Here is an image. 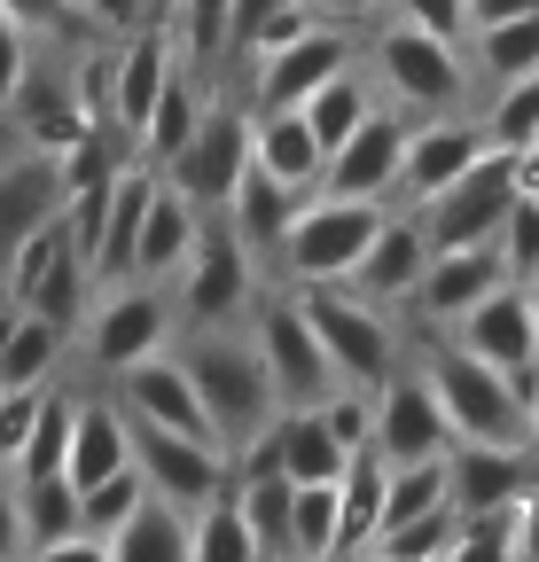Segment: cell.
Returning <instances> with one entry per match:
<instances>
[{
    "instance_id": "obj_1",
    "label": "cell",
    "mask_w": 539,
    "mask_h": 562,
    "mask_svg": "<svg viewBox=\"0 0 539 562\" xmlns=\"http://www.w3.org/2000/svg\"><path fill=\"white\" fill-rule=\"evenodd\" d=\"M180 368H188L195 406H204V422H212V446H220L227 461H235L250 438H266V422L282 414L274 375H266L258 351H250L243 336H227V328H204V336L180 351Z\"/></svg>"
},
{
    "instance_id": "obj_2",
    "label": "cell",
    "mask_w": 539,
    "mask_h": 562,
    "mask_svg": "<svg viewBox=\"0 0 539 562\" xmlns=\"http://www.w3.org/2000/svg\"><path fill=\"white\" fill-rule=\"evenodd\" d=\"M313 336H321V360L336 375V391H375L391 383V360H398V336L383 321V305H368L360 290H345V281H313V290H297Z\"/></svg>"
},
{
    "instance_id": "obj_3",
    "label": "cell",
    "mask_w": 539,
    "mask_h": 562,
    "mask_svg": "<svg viewBox=\"0 0 539 562\" xmlns=\"http://www.w3.org/2000/svg\"><path fill=\"white\" fill-rule=\"evenodd\" d=\"M375 227H383V203L313 188V195L290 211V227H282L274 250H282V266H290L297 290H313V281H352V266H360V250H368Z\"/></svg>"
},
{
    "instance_id": "obj_4",
    "label": "cell",
    "mask_w": 539,
    "mask_h": 562,
    "mask_svg": "<svg viewBox=\"0 0 539 562\" xmlns=\"http://www.w3.org/2000/svg\"><path fill=\"white\" fill-rule=\"evenodd\" d=\"M516 195H524V165L508 149H485L461 180H446L438 195L415 203V227H423L430 250H469V243H493L501 235V220H508Z\"/></svg>"
},
{
    "instance_id": "obj_5",
    "label": "cell",
    "mask_w": 539,
    "mask_h": 562,
    "mask_svg": "<svg viewBox=\"0 0 539 562\" xmlns=\"http://www.w3.org/2000/svg\"><path fill=\"white\" fill-rule=\"evenodd\" d=\"M375 70H383V87L398 94V110L407 117H453L469 102V55L423 24H383L375 32Z\"/></svg>"
},
{
    "instance_id": "obj_6",
    "label": "cell",
    "mask_w": 539,
    "mask_h": 562,
    "mask_svg": "<svg viewBox=\"0 0 539 562\" xmlns=\"http://www.w3.org/2000/svg\"><path fill=\"white\" fill-rule=\"evenodd\" d=\"M0 297L24 305V313H40V321H55V328L87 321V305H94V273H87V258H79L71 227L47 220L40 235H24V243H16V258L0 266Z\"/></svg>"
},
{
    "instance_id": "obj_7",
    "label": "cell",
    "mask_w": 539,
    "mask_h": 562,
    "mask_svg": "<svg viewBox=\"0 0 539 562\" xmlns=\"http://www.w3.org/2000/svg\"><path fill=\"white\" fill-rule=\"evenodd\" d=\"M438 414H446V430L453 438H485V446H524V406L508 398L501 368L485 360H469L461 344H430V368H423Z\"/></svg>"
},
{
    "instance_id": "obj_8",
    "label": "cell",
    "mask_w": 539,
    "mask_h": 562,
    "mask_svg": "<svg viewBox=\"0 0 539 562\" xmlns=\"http://www.w3.org/2000/svg\"><path fill=\"white\" fill-rule=\"evenodd\" d=\"M243 172H250V110L204 102L195 133L180 140V157L165 165V188H180L195 211H227V195H235Z\"/></svg>"
},
{
    "instance_id": "obj_9",
    "label": "cell",
    "mask_w": 539,
    "mask_h": 562,
    "mask_svg": "<svg viewBox=\"0 0 539 562\" xmlns=\"http://www.w3.org/2000/svg\"><path fill=\"white\" fill-rule=\"evenodd\" d=\"M165 344H172V297L157 281H102L94 305H87V360L117 375Z\"/></svg>"
},
{
    "instance_id": "obj_10",
    "label": "cell",
    "mask_w": 539,
    "mask_h": 562,
    "mask_svg": "<svg viewBox=\"0 0 539 562\" xmlns=\"http://www.w3.org/2000/svg\"><path fill=\"white\" fill-rule=\"evenodd\" d=\"M172 281H180V313H188L195 328H227L235 313L258 305V266H250V250H243L227 227H204V235H195V250H188V266H180Z\"/></svg>"
},
{
    "instance_id": "obj_11",
    "label": "cell",
    "mask_w": 539,
    "mask_h": 562,
    "mask_svg": "<svg viewBox=\"0 0 539 562\" xmlns=\"http://www.w3.org/2000/svg\"><path fill=\"white\" fill-rule=\"evenodd\" d=\"M133 469H142L149 501H172L180 516H195L204 501L227 492V453L204 446V438H172V430H149V422H133Z\"/></svg>"
},
{
    "instance_id": "obj_12",
    "label": "cell",
    "mask_w": 539,
    "mask_h": 562,
    "mask_svg": "<svg viewBox=\"0 0 539 562\" xmlns=\"http://www.w3.org/2000/svg\"><path fill=\"white\" fill-rule=\"evenodd\" d=\"M539 476L531 446H485V438H453L446 446V508L461 524L478 516H508L524 501V484Z\"/></svg>"
},
{
    "instance_id": "obj_13",
    "label": "cell",
    "mask_w": 539,
    "mask_h": 562,
    "mask_svg": "<svg viewBox=\"0 0 539 562\" xmlns=\"http://www.w3.org/2000/svg\"><path fill=\"white\" fill-rule=\"evenodd\" d=\"M250 351H258V368L274 375L282 406H321V398L336 391V375H328V360H321V336H313V321H305L297 297L258 305V336H250Z\"/></svg>"
},
{
    "instance_id": "obj_14",
    "label": "cell",
    "mask_w": 539,
    "mask_h": 562,
    "mask_svg": "<svg viewBox=\"0 0 539 562\" xmlns=\"http://www.w3.org/2000/svg\"><path fill=\"white\" fill-rule=\"evenodd\" d=\"M336 70H352V32L345 24H313L305 40L250 55V110H297L305 94H321Z\"/></svg>"
},
{
    "instance_id": "obj_15",
    "label": "cell",
    "mask_w": 539,
    "mask_h": 562,
    "mask_svg": "<svg viewBox=\"0 0 539 562\" xmlns=\"http://www.w3.org/2000/svg\"><path fill=\"white\" fill-rule=\"evenodd\" d=\"M407 110H368L345 140L328 149V165H321V188L328 195H360V203H383V195H398V157H407Z\"/></svg>"
},
{
    "instance_id": "obj_16",
    "label": "cell",
    "mask_w": 539,
    "mask_h": 562,
    "mask_svg": "<svg viewBox=\"0 0 539 562\" xmlns=\"http://www.w3.org/2000/svg\"><path fill=\"white\" fill-rule=\"evenodd\" d=\"M446 446H453V430H446V414H438V398H430V383H423V375H391V383H375L368 453H375L383 469L438 461Z\"/></svg>"
},
{
    "instance_id": "obj_17",
    "label": "cell",
    "mask_w": 539,
    "mask_h": 562,
    "mask_svg": "<svg viewBox=\"0 0 539 562\" xmlns=\"http://www.w3.org/2000/svg\"><path fill=\"white\" fill-rule=\"evenodd\" d=\"M117 406H125V422H149V430L212 446V422H204V406H195V383L180 368V351H149V360L117 368Z\"/></svg>"
},
{
    "instance_id": "obj_18",
    "label": "cell",
    "mask_w": 539,
    "mask_h": 562,
    "mask_svg": "<svg viewBox=\"0 0 539 562\" xmlns=\"http://www.w3.org/2000/svg\"><path fill=\"white\" fill-rule=\"evenodd\" d=\"M446 344H461L469 360H485V368H531L539 360V328H531L524 281H501L493 297H478L469 313H453L446 321Z\"/></svg>"
},
{
    "instance_id": "obj_19",
    "label": "cell",
    "mask_w": 539,
    "mask_h": 562,
    "mask_svg": "<svg viewBox=\"0 0 539 562\" xmlns=\"http://www.w3.org/2000/svg\"><path fill=\"white\" fill-rule=\"evenodd\" d=\"M16 125H24V149H40V157H63L79 133H94L102 117H94V102H87V79L79 70H24V87H16Z\"/></svg>"
},
{
    "instance_id": "obj_20",
    "label": "cell",
    "mask_w": 539,
    "mask_h": 562,
    "mask_svg": "<svg viewBox=\"0 0 539 562\" xmlns=\"http://www.w3.org/2000/svg\"><path fill=\"white\" fill-rule=\"evenodd\" d=\"M423 266H430V243L415 227V211H398V220L383 211V227L368 235V250H360V266H352L345 290H360L368 305H398V297H415Z\"/></svg>"
},
{
    "instance_id": "obj_21",
    "label": "cell",
    "mask_w": 539,
    "mask_h": 562,
    "mask_svg": "<svg viewBox=\"0 0 539 562\" xmlns=\"http://www.w3.org/2000/svg\"><path fill=\"white\" fill-rule=\"evenodd\" d=\"M485 157V133L478 125H461V117H423L407 125V157H398V195H438L446 180H461L469 165Z\"/></svg>"
},
{
    "instance_id": "obj_22",
    "label": "cell",
    "mask_w": 539,
    "mask_h": 562,
    "mask_svg": "<svg viewBox=\"0 0 539 562\" xmlns=\"http://www.w3.org/2000/svg\"><path fill=\"white\" fill-rule=\"evenodd\" d=\"M501 281H508V258H501V243L430 250V266H423V281H415V305H423L430 321H453V313H469L478 297H493Z\"/></svg>"
},
{
    "instance_id": "obj_23",
    "label": "cell",
    "mask_w": 539,
    "mask_h": 562,
    "mask_svg": "<svg viewBox=\"0 0 539 562\" xmlns=\"http://www.w3.org/2000/svg\"><path fill=\"white\" fill-rule=\"evenodd\" d=\"M195 235H204V211H195L180 188L157 180V195H149V211H142V235H133V266H125V281H157V290H165V281L188 266Z\"/></svg>"
},
{
    "instance_id": "obj_24",
    "label": "cell",
    "mask_w": 539,
    "mask_h": 562,
    "mask_svg": "<svg viewBox=\"0 0 539 562\" xmlns=\"http://www.w3.org/2000/svg\"><path fill=\"white\" fill-rule=\"evenodd\" d=\"M47 220H63V172H55V157L24 149V157L0 165V266H9L16 243L40 235Z\"/></svg>"
},
{
    "instance_id": "obj_25",
    "label": "cell",
    "mask_w": 539,
    "mask_h": 562,
    "mask_svg": "<svg viewBox=\"0 0 539 562\" xmlns=\"http://www.w3.org/2000/svg\"><path fill=\"white\" fill-rule=\"evenodd\" d=\"M266 461H274L290 484H336V476H345V446H336L328 438V422H321V406H282L274 422H266Z\"/></svg>"
},
{
    "instance_id": "obj_26",
    "label": "cell",
    "mask_w": 539,
    "mask_h": 562,
    "mask_svg": "<svg viewBox=\"0 0 539 562\" xmlns=\"http://www.w3.org/2000/svg\"><path fill=\"white\" fill-rule=\"evenodd\" d=\"M250 165H258L266 180L313 195L328 157H321V140H313V125H305L297 110H250Z\"/></svg>"
},
{
    "instance_id": "obj_27",
    "label": "cell",
    "mask_w": 539,
    "mask_h": 562,
    "mask_svg": "<svg viewBox=\"0 0 539 562\" xmlns=\"http://www.w3.org/2000/svg\"><path fill=\"white\" fill-rule=\"evenodd\" d=\"M149 195H157V165H117V180H110V203H102V227H94V290L102 281H125V266H133V235H142V211H149Z\"/></svg>"
},
{
    "instance_id": "obj_28",
    "label": "cell",
    "mask_w": 539,
    "mask_h": 562,
    "mask_svg": "<svg viewBox=\"0 0 539 562\" xmlns=\"http://www.w3.org/2000/svg\"><path fill=\"white\" fill-rule=\"evenodd\" d=\"M125 461H133V422H125V406H110V398L71 406V453H63V476L87 492V484H102V476L125 469Z\"/></svg>"
},
{
    "instance_id": "obj_29",
    "label": "cell",
    "mask_w": 539,
    "mask_h": 562,
    "mask_svg": "<svg viewBox=\"0 0 539 562\" xmlns=\"http://www.w3.org/2000/svg\"><path fill=\"white\" fill-rule=\"evenodd\" d=\"M297 203H305L297 188H282V180H266V172L250 165V172L235 180V195H227V235H235L243 250H274Z\"/></svg>"
},
{
    "instance_id": "obj_30",
    "label": "cell",
    "mask_w": 539,
    "mask_h": 562,
    "mask_svg": "<svg viewBox=\"0 0 539 562\" xmlns=\"http://www.w3.org/2000/svg\"><path fill=\"white\" fill-rule=\"evenodd\" d=\"M195 117H204V94H195V79H188V70L172 63V79L157 87V102H149V117L142 125H133V149H142V165H172L180 157V140L195 133Z\"/></svg>"
},
{
    "instance_id": "obj_31",
    "label": "cell",
    "mask_w": 539,
    "mask_h": 562,
    "mask_svg": "<svg viewBox=\"0 0 539 562\" xmlns=\"http://www.w3.org/2000/svg\"><path fill=\"white\" fill-rule=\"evenodd\" d=\"M63 336L71 328H55V321L0 297V383H47V368L63 360Z\"/></svg>"
},
{
    "instance_id": "obj_32",
    "label": "cell",
    "mask_w": 539,
    "mask_h": 562,
    "mask_svg": "<svg viewBox=\"0 0 539 562\" xmlns=\"http://www.w3.org/2000/svg\"><path fill=\"white\" fill-rule=\"evenodd\" d=\"M102 547H110V562H188V516L172 501H142Z\"/></svg>"
},
{
    "instance_id": "obj_33",
    "label": "cell",
    "mask_w": 539,
    "mask_h": 562,
    "mask_svg": "<svg viewBox=\"0 0 539 562\" xmlns=\"http://www.w3.org/2000/svg\"><path fill=\"white\" fill-rule=\"evenodd\" d=\"M524 70H539V9L531 16H508V24H485V32H469V79H524Z\"/></svg>"
},
{
    "instance_id": "obj_34",
    "label": "cell",
    "mask_w": 539,
    "mask_h": 562,
    "mask_svg": "<svg viewBox=\"0 0 539 562\" xmlns=\"http://www.w3.org/2000/svg\"><path fill=\"white\" fill-rule=\"evenodd\" d=\"M446 508V453L438 461H415V469H383V516H375V539L398 531V524H415Z\"/></svg>"
},
{
    "instance_id": "obj_35",
    "label": "cell",
    "mask_w": 539,
    "mask_h": 562,
    "mask_svg": "<svg viewBox=\"0 0 539 562\" xmlns=\"http://www.w3.org/2000/svg\"><path fill=\"white\" fill-rule=\"evenodd\" d=\"M485 149H508V157H524L531 140H539V70H524V79H508V87H493V110H485Z\"/></svg>"
},
{
    "instance_id": "obj_36",
    "label": "cell",
    "mask_w": 539,
    "mask_h": 562,
    "mask_svg": "<svg viewBox=\"0 0 539 562\" xmlns=\"http://www.w3.org/2000/svg\"><path fill=\"white\" fill-rule=\"evenodd\" d=\"M16 516H24V547L71 539V531H79V484H71V476H40V484H16Z\"/></svg>"
},
{
    "instance_id": "obj_37",
    "label": "cell",
    "mask_w": 539,
    "mask_h": 562,
    "mask_svg": "<svg viewBox=\"0 0 539 562\" xmlns=\"http://www.w3.org/2000/svg\"><path fill=\"white\" fill-rule=\"evenodd\" d=\"M368 110H375V102H368V87H360V70H336L321 94H305V102H297V117H305V125H313V140H321V157H328L336 140H345V133L368 117Z\"/></svg>"
},
{
    "instance_id": "obj_38",
    "label": "cell",
    "mask_w": 539,
    "mask_h": 562,
    "mask_svg": "<svg viewBox=\"0 0 539 562\" xmlns=\"http://www.w3.org/2000/svg\"><path fill=\"white\" fill-rule=\"evenodd\" d=\"M71 406L79 398H63V391H47L40 398V422H32V438H24V453H16V484H40V476H63V453H71Z\"/></svg>"
},
{
    "instance_id": "obj_39",
    "label": "cell",
    "mask_w": 539,
    "mask_h": 562,
    "mask_svg": "<svg viewBox=\"0 0 539 562\" xmlns=\"http://www.w3.org/2000/svg\"><path fill=\"white\" fill-rule=\"evenodd\" d=\"M188 562H258V547H250V531H243L227 492L188 516Z\"/></svg>"
},
{
    "instance_id": "obj_40",
    "label": "cell",
    "mask_w": 539,
    "mask_h": 562,
    "mask_svg": "<svg viewBox=\"0 0 539 562\" xmlns=\"http://www.w3.org/2000/svg\"><path fill=\"white\" fill-rule=\"evenodd\" d=\"M290 554L297 562H336V484H297L290 492Z\"/></svg>"
},
{
    "instance_id": "obj_41",
    "label": "cell",
    "mask_w": 539,
    "mask_h": 562,
    "mask_svg": "<svg viewBox=\"0 0 539 562\" xmlns=\"http://www.w3.org/2000/svg\"><path fill=\"white\" fill-rule=\"evenodd\" d=\"M142 501H149V484H142V469L125 461V469H110L102 484H87V492H79V531H87V539H110V531H117L133 508H142Z\"/></svg>"
},
{
    "instance_id": "obj_42",
    "label": "cell",
    "mask_w": 539,
    "mask_h": 562,
    "mask_svg": "<svg viewBox=\"0 0 539 562\" xmlns=\"http://www.w3.org/2000/svg\"><path fill=\"white\" fill-rule=\"evenodd\" d=\"M453 531H461V516H453V508H430V516H415V524H398V531H383L375 547H383V554H407V562H438Z\"/></svg>"
},
{
    "instance_id": "obj_43",
    "label": "cell",
    "mask_w": 539,
    "mask_h": 562,
    "mask_svg": "<svg viewBox=\"0 0 539 562\" xmlns=\"http://www.w3.org/2000/svg\"><path fill=\"white\" fill-rule=\"evenodd\" d=\"M501 258H508V281H531L539 273V203L531 195H516L508 203V220H501Z\"/></svg>"
},
{
    "instance_id": "obj_44",
    "label": "cell",
    "mask_w": 539,
    "mask_h": 562,
    "mask_svg": "<svg viewBox=\"0 0 539 562\" xmlns=\"http://www.w3.org/2000/svg\"><path fill=\"white\" fill-rule=\"evenodd\" d=\"M321 422H328V438L345 446V453H360L368 446V422H375V391H328L321 398Z\"/></svg>"
},
{
    "instance_id": "obj_45",
    "label": "cell",
    "mask_w": 539,
    "mask_h": 562,
    "mask_svg": "<svg viewBox=\"0 0 539 562\" xmlns=\"http://www.w3.org/2000/svg\"><path fill=\"white\" fill-rule=\"evenodd\" d=\"M438 562H516V547H508V524L501 516H478V524H461L453 539H446V554Z\"/></svg>"
},
{
    "instance_id": "obj_46",
    "label": "cell",
    "mask_w": 539,
    "mask_h": 562,
    "mask_svg": "<svg viewBox=\"0 0 539 562\" xmlns=\"http://www.w3.org/2000/svg\"><path fill=\"white\" fill-rule=\"evenodd\" d=\"M313 24H321V16L305 9V0H290V9H274V16H266V24H258V32L243 40V55H274V47H290V40H305Z\"/></svg>"
},
{
    "instance_id": "obj_47",
    "label": "cell",
    "mask_w": 539,
    "mask_h": 562,
    "mask_svg": "<svg viewBox=\"0 0 539 562\" xmlns=\"http://www.w3.org/2000/svg\"><path fill=\"white\" fill-rule=\"evenodd\" d=\"M398 16L407 24H423V32H438V40H469V0H398Z\"/></svg>"
},
{
    "instance_id": "obj_48",
    "label": "cell",
    "mask_w": 539,
    "mask_h": 562,
    "mask_svg": "<svg viewBox=\"0 0 539 562\" xmlns=\"http://www.w3.org/2000/svg\"><path fill=\"white\" fill-rule=\"evenodd\" d=\"M24 70H32V32H24L16 16H0V110L16 102V87H24Z\"/></svg>"
},
{
    "instance_id": "obj_49",
    "label": "cell",
    "mask_w": 539,
    "mask_h": 562,
    "mask_svg": "<svg viewBox=\"0 0 539 562\" xmlns=\"http://www.w3.org/2000/svg\"><path fill=\"white\" fill-rule=\"evenodd\" d=\"M71 9H79V24H94L110 40H125V32L149 24V0H71Z\"/></svg>"
},
{
    "instance_id": "obj_50",
    "label": "cell",
    "mask_w": 539,
    "mask_h": 562,
    "mask_svg": "<svg viewBox=\"0 0 539 562\" xmlns=\"http://www.w3.org/2000/svg\"><path fill=\"white\" fill-rule=\"evenodd\" d=\"M501 524H508V547H516V562H539V476L524 484V501H516Z\"/></svg>"
},
{
    "instance_id": "obj_51",
    "label": "cell",
    "mask_w": 539,
    "mask_h": 562,
    "mask_svg": "<svg viewBox=\"0 0 539 562\" xmlns=\"http://www.w3.org/2000/svg\"><path fill=\"white\" fill-rule=\"evenodd\" d=\"M0 16H16L24 32H71L79 24L71 0H0Z\"/></svg>"
},
{
    "instance_id": "obj_52",
    "label": "cell",
    "mask_w": 539,
    "mask_h": 562,
    "mask_svg": "<svg viewBox=\"0 0 539 562\" xmlns=\"http://www.w3.org/2000/svg\"><path fill=\"white\" fill-rule=\"evenodd\" d=\"M16 562H110V547H102V539H87V531H71V539H47V547H24Z\"/></svg>"
},
{
    "instance_id": "obj_53",
    "label": "cell",
    "mask_w": 539,
    "mask_h": 562,
    "mask_svg": "<svg viewBox=\"0 0 539 562\" xmlns=\"http://www.w3.org/2000/svg\"><path fill=\"white\" fill-rule=\"evenodd\" d=\"M24 554V516H16V476L0 469V562Z\"/></svg>"
},
{
    "instance_id": "obj_54",
    "label": "cell",
    "mask_w": 539,
    "mask_h": 562,
    "mask_svg": "<svg viewBox=\"0 0 539 562\" xmlns=\"http://www.w3.org/2000/svg\"><path fill=\"white\" fill-rule=\"evenodd\" d=\"M274 9H290V0H227V16H235V47H227V55H243V40L274 16Z\"/></svg>"
},
{
    "instance_id": "obj_55",
    "label": "cell",
    "mask_w": 539,
    "mask_h": 562,
    "mask_svg": "<svg viewBox=\"0 0 539 562\" xmlns=\"http://www.w3.org/2000/svg\"><path fill=\"white\" fill-rule=\"evenodd\" d=\"M305 9H313L321 24H345V32H352V24H368V16L383 9V0H305Z\"/></svg>"
},
{
    "instance_id": "obj_56",
    "label": "cell",
    "mask_w": 539,
    "mask_h": 562,
    "mask_svg": "<svg viewBox=\"0 0 539 562\" xmlns=\"http://www.w3.org/2000/svg\"><path fill=\"white\" fill-rule=\"evenodd\" d=\"M539 0H469V32H485V24H508V16H531Z\"/></svg>"
},
{
    "instance_id": "obj_57",
    "label": "cell",
    "mask_w": 539,
    "mask_h": 562,
    "mask_svg": "<svg viewBox=\"0 0 539 562\" xmlns=\"http://www.w3.org/2000/svg\"><path fill=\"white\" fill-rule=\"evenodd\" d=\"M524 446H531V461H539V391H531V406H524Z\"/></svg>"
},
{
    "instance_id": "obj_58",
    "label": "cell",
    "mask_w": 539,
    "mask_h": 562,
    "mask_svg": "<svg viewBox=\"0 0 539 562\" xmlns=\"http://www.w3.org/2000/svg\"><path fill=\"white\" fill-rule=\"evenodd\" d=\"M524 297H531V328H539V273H531V281H524Z\"/></svg>"
},
{
    "instance_id": "obj_59",
    "label": "cell",
    "mask_w": 539,
    "mask_h": 562,
    "mask_svg": "<svg viewBox=\"0 0 539 562\" xmlns=\"http://www.w3.org/2000/svg\"><path fill=\"white\" fill-rule=\"evenodd\" d=\"M375 562H407V554H383V547H375Z\"/></svg>"
},
{
    "instance_id": "obj_60",
    "label": "cell",
    "mask_w": 539,
    "mask_h": 562,
    "mask_svg": "<svg viewBox=\"0 0 539 562\" xmlns=\"http://www.w3.org/2000/svg\"><path fill=\"white\" fill-rule=\"evenodd\" d=\"M524 195H531V203H539V180H524Z\"/></svg>"
},
{
    "instance_id": "obj_61",
    "label": "cell",
    "mask_w": 539,
    "mask_h": 562,
    "mask_svg": "<svg viewBox=\"0 0 539 562\" xmlns=\"http://www.w3.org/2000/svg\"><path fill=\"white\" fill-rule=\"evenodd\" d=\"M290 562H297V554H290Z\"/></svg>"
}]
</instances>
